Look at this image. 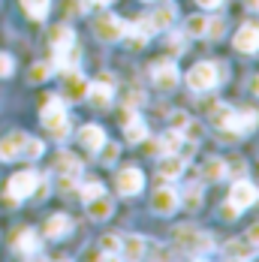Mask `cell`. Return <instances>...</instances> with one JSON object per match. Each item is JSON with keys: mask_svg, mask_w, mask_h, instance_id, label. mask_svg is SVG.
Returning a JSON list of instances; mask_svg holds the SVG:
<instances>
[{"mask_svg": "<svg viewBox=\"0 0 259 262\" xmlns=\"http://www.w3.org/2000/svg\"><path fill=\"white\" fill-rule=\"evenodd\" d=\"M42 127L49 136H54L57 142H63L70 136V118H67V105H63V97L57 94H46L42 97Z\"/></svg>", "mask_w": 259, "mask_h": 262, "instance_id": "cell-1", "label": "cell"}, {"mask_svg": "<svg viewBox=\"0 0 259 262\" xmlns=\"http://www.w3.org/2000/svg\"><path fill=\"white\" fill-rule=\"evenodd\" d=\"M211 118H214V124H217L220 130L235 133V136L253 133V130H256V124H259V115H256V112H247V108L235 112V108H229V105H217V108L211 112Z\"/></svg>", "mask_w": 259, "mask_h": 262, "instance_id": "cell-2", "label": "cell"}, {"mask_svg": "<svg viewBox=\"0 0 259 262\" xmlns=\"http://www.w3.org/2000/svg\"><path fill=\"white\" fill-rule=\"evenodd\" d=\"M223 67L220 63H214V60H202V63H196L190 73H187V88L190 91H196V94H205V91H214L220 79H223Z\"/></svg>", "mask_w": 259, "mask_h": 262, "instance_id": "cell-3", "label": "cell"}, {"mask_svg": "<svg viewBox=\"0 0 259 262\" xmlns=\"http://www.w3.org/2000/svg\"><path fill=\"white\" fill-rule=\"evenodd\" d=\"M39 178H42V175H36V172H18V175H12L9 184H6V190H3V202H6V208H18L21 199L33 196V190H36Z\"/></svg>", "mask_w": 259, "mask_h": 262, "instance_id": "cell-4", "label": "cell"}, {"mask_svg": "<svg viewBox=\"0 0 259 262\" xmlns=\"http://www.w3.org/2000/svg\"><path fill=\"white\" fill-rule=\"evenodd\" d=\"M172 235H175V244H178L181 250H187L190 256H208V253L214 250V241H211V235L199 232L196 226H178Z\"/></svg>", "mask_w": 259, "mask_h": 262, "instance_id": "cell-5", "label": "cell"}, {"mask_svg": "<svg viewBox=\"0 0 259 262\" xmlns=\"http://www.w3.org/2000/svg\"><path fill=\"white\" fill-rule=\"evenodd\" d=\"M151 76H154V88H160V91H175L178 88V79H181L178 63L169 60V57L157 60L154 67H151Z\"/></svg>", "mask_w": 259, "mask_h": 262, "instance_id": "cell-6", "label": "cell"}, {"mask_svg": "<svg viewBox=\"0 0 259 262\" xmlns=\"http://www.w3.org/2000/svg\"><path fill=\"white\" fill-rule=\"evenodd\" d=\"M94 33L105 39V42H118V39H124V33H127V25L118 18V15H112V12H103L97 21H94Z\"/></svg>", "mask_w": 259, "mask_h": 262, "instance_id": "cell-7", "label": "cell"}, {"mask_svg": "<svg viewBox=\"0 0 259 262\" xmlns=\"http://www.w3.org/2000/svg\"><path fill=\"white\" fill-rule=\"evenodd\" d=\"M88 103L97 105V108H105V105L112 103V97H115V79L112 76H103L100 81H94V84H88Z\"/></svg>", "mask_w": 259, "mask_h": 262, "instance_id": "cell-8", "label": "cell"}, {"mask_svg": "<svg viewBox=\"0 0 259 262\" xmlns=\"http://www.w3.org/2000/svg\"><path fill=\"white\" fill-rule=\"evenodd\" d=\"M178 205H181V196H178V190H172V187H160V190H154V196H151L154 214H163V217L175 214Z\"/></svg>", "mask_w": 259, "mask_h": 262, "instance_id": "cell-9", "label": "cell"}, {"mask_svg": "<svg viewBox=\"0 0 259 262\" xmlns=\"http://www.w3.org/2000/svg\"><path fill=\"white\" fill-rule=\"evenodd\" d=\"M142 187H145L142 169L127 166V169L118 172V193H121V196H136V193H142Z\"/></svg>", "mask_w": 259, "mask_h": 262, "instance_id": "cell-10", "label": "cell"}, {"mask_svg": "<svg viewBox=\"0 0 259 262\" xmlns=\"http://www.w3.org/2000/svg\"><path fill=\"white\" fill-rule=\"evenodd\" d=\"M235 49L244 52V54L259 52V21H247V25L238 27V33H235Z\"/></svg>", "mask_w": 259, "mask_h": 262, "instance_id": "cell-11", "label": "cell"}, {"mask_svg": "<svg viewBox=\"0 0 259 262\" xmlns=\"http://www.w3.org/2000/svg\"><path fill=\"white\" fill-rule=\"evenodd\" d=\"M256 199H259L256 184L244 181V178H238V181L232 184V190H229V202H232V205H238L241 211H244V208H250V205H253Z\"/></svg>", "mask_w": 259, "mask_h": 262, "instance_id": "cell-12", "label": "cell"}, {"mask_svg": "<svg viewBox=\"0 0 259 262\" xmlns=\"http://www.w3.org/2000/svg\"><path fill=\"white\" fill-rule=\"evenodd\" d=\"M12 247H15L18 256H27L30 259V256H39V247L42 244H39V235L33 229H18L15 238H12Z\"/></svg>", "mask_w": 259, "mask_h": 262, "instance_id": "cell-13", "label": "cell"}, {"mask_svg": "<svg viewBox=\"0 0 259 262\" xmlns=\"http://www.w3.org/2000/svg\"><path fill=\"white\" fill-rule=\"evenodd\" d=\"M25 133L21 130H15V133H9V136H3L0 139V160L3 163H9V160H18L21 157V148H25Z\"/></svg>", "mask_w": 259, "mask_h": 262, "instance_id": "cell-14", "label": "cell"}, {"mask_svg": "<svg viewBox=\"0 0 259 262\" xmlns=\"http://www.w3.org/2000/svg\"><path fill=\"white\" fill-rule=\"evenodd\" d=\"M78 60H81V49H78L76 42L73 46H63V49H54V57H52V67H57L60 73H67V70H76Z\"/></svg>", "mask_w": 259, "mask_h": 262, "instance_id": "cell-15", "label": "cell"}, {"mask_svg": "<svg viewBox=\"0 0 259 262\" xmlns=\"http://www.w3.org/2000/svg\"><path fill=\"white\" fill-rule=\"evenodd\" d=\"M78 142H81L88 151H103L105 130H103V127H97V124H84V127L78 130Z\"/></svg>", "mask_w": 259, "mask_h": 262, "instance_id": "cell-16", "label": "cell"}, {"mask_svg": "<svg viewBox=\"0 0 259 262\" xmlns=\"http://www.w3.org/2000/svg\"><path fill=\"white\" fill-rule=\"evenodd\" d=\"M157 172H160V178L172 181V178H178L184 172V160L178 157V154H163L160 163H157Z\"/></svg>", "mask_w": 259, "mask_h": 262, "instance_id": "cell-17", "label": "cell"}, {"mask_svg": "<svg viewBox=\"0 0 259 262\" xmlns=\"http://www.w3.org/2000/svg\"><path fill=\"white\" fill-rule=\"evenodd\" d=\"M63 84H67V97H70V100H81V97L88 94V84H91V81L84 79L81 73H76V70H67Z\"/></svg>", "mask_w": 259, "mask_h": 262, "instance_id": "cell-18", "label": "cell"}, {"mask_svg": "<svg viewBox=\"0 0 259 262\" xmlns=\"http://www.w3.org/2000/svg\"><path fill=\"white\" fill-rule=\"evenodd\" d=\"M112 211H115V202H112L105 193L88 202V214H91V220H109V217H112Z\"/></svg>", "mask_w": 259, "mask_h": 262, "instance_id": "cell-19", "label": "cell"}, {"mask_svg": "<svg viewBox=\"0 0 259 262\" xmlns=\"http://www.w3.org/2000/svg\"><path fill=\"white\" fill-rule=\"evenodd\" d=\"M70 229H73V220L67 214H52L49 223H46V235L49 238H63Z\"/></svg>", "mask_w": 259, "mask_h": 262, "instance_id": "cell-20", "label": "cell"}, {"mask_svg": "<svg viewBox=\"0 0 259 262\" xmlns=\"http://www.w3.org/2000/svg\"><path fill=\"white\" fill-rule=\"evenodd\" d=\"M124 136H127L130 145H139V142H145V139H148V127H145V121L133 115L127 124H124Z\"/></svg>", "mask_w": 259, "mask_h": 262, "instance_id": "cell-21", "label": "cell"}, {"mask_svg": "<svg viewBox=\"0 0 259 262\" xmlns=\"http://www.w3.org/2000/svg\"><path fill=\"white\" fill-rule=\"evenodd\" d=\"M54 172H57V175H76V178H78L81 163H78L70 151H60V154H57V160H54Z\"/></svg>", "mask_w": 259, "mask_h": 262, "instance_id": "cell-22", "label": "cell"}, {"mask_svg": "<svg viewBox=\"0 0 259 262\" xmlns=\"http://www.w3.org/2000/svg\"><path fill=\"white\" fill-rule=\"evenodd\" d=\"M49 42H52V49L73 46V42H76V33H73L70 25H57V27H52V33H49Z\"/></svg>", "mask_w": 259, "mask_h": 262, "instance_id": "cell-23", "label": "cell"}, {"mask_svg": "<svg viewBox=\"0 0 259 262\" xmlns=\"http://www.w3.org/2000/svg\"><path fill=\"white\" fill-rule=\"evenodd\" d=\"M145 244H148V241H145L142 235L124 238V241H121V247H124L121 256H127V259H142V256H145Z\"/></svg>", "mask_w": 259, "mask_h": 262, "instance_id": "cell-24", "label": "cell"}, {"mask_svg": "<svg viewBox=\"0 0 259 262\" xmlns=\"http://www.w3.org/2000/svg\"><path fill=\"white\" fill-rule=\"evenodd\" d=\"M223 256L226 259H253V247H247V241L235 238V241H229L223 247Z\"/></svg>", "mask_w": 259, "mask_h": 262, "instance_id": "cell-25", "label": "cell"}, {"mask_svg": "<svg viewBox=\"0 0 259 262\" xmlns=\"http://www.w3.org/2000/svg\"><path fill=\"white\" fill-rule=\"evenodd\" d=\"M202 178H205V181H220V178H226V160H220V157L205 160V166H202Z\"/></svg>", "mask_w": 259, "mask_h": 262, "instance_id": "cell-26", "label": "cell"}, {"mask_svg": "<svg viewBox=\"0 0 259 262\" xmlns=\"http://www.w3.org/2000/svg\"><path fill=\"white\" fill-rule=\"evenodd\" d=\"M21 6H25V12L30 18L42 21V18L49 15V9H52V0H21Z\"/></svg>", "mask_w": 259, "mask_h": 262, "instance_id": "cell-27", "label": "cell"}, {"mask_svg": "<svg viewBox=\"0 0 259 262\" xmlns=\"http://www.w3.org/2000/svg\"><path fill=\"white\" fill-rule=\"evenodd\" d=\"M151 21H154L157 30H169V27L175 25V6H160L151 15Z\"/></svg>", "mask_w": 259, "mask_h": 262, "instance_id": "cell-28", "label": "cell"}, {"mask_svg": "<svg viewBox=\"0 0 259 262\" xmlns=\"http://www.w3.org/2000/svg\"><path fill=\"white\" fill-rule=\"evenodd\" d=\"M181 142H184L181 130H175V127H172V130H169L163 139H160V142H157V145H160V151H163V154H175V151L181 148Z\"/></svg>", "mask_w": 259, "mask_h": 262, "instance_id": "cell-29", "label": "cell"}, {"mask_svg": "<svg viewBox=\"0 0 259 262\" xmlns=\"http://www.w3.org/2000/svg\"><path fill=\"white\" fill-rule=\"evenodd\" d=\"M205 27H208V18L199 12V15H190V18L184 21V33H187V36H205Z\"/></svg>", "mask_w": 259, "mask_h": 262, "instance_id": "cell-30", "label": "cell"}, {"mask_svg": "<svg viewBox=\"0 0 259 262\" xmlns=\"http://www.w3.org/2000/svg\"><path fill=\"white\" fill-rule=\"evenodd\" d=\"M100 247H103V259H118L121 256V238L118 235H103Z\"/></svg>", "mask_w": 259, "mask_h": 262, "instance_id": "cell-31", "label": "cell"}, {"mask_svg": "<svg viewBox=\"0 0 259 262\" xmlns=\"http://www.w3.org/2000/svg\"><path fill=\"white\" fill-rule=\"evenodd\" d=\"M42 151H46V145H42V139H25V148H21V157L25 160H39L42 157Z\"/></svg>", "mask_w": 259, "mask_h": 262, "instance_id": "cell-32", "label": "cell"}, {"mask_svg": "<svg viewBox=\"0 0 259 262\" xmlns=\"http://www.w3.org/2000/svg\"><path fill=\"white\" fill-rule=\"evenodd\" d=\"M130 33H139V36H145V39H151L157 33V27H154V21H151V15H145V18H139L136 25H130L127 27Z\"/></svg>", "mask_w": 259, "mask_h": 262, "instance_id": "cell-33", "label": "cell"}, {"mask_svg": "<svg viewBox=\"0 0 259 262\" xmlns=\"http://www.w3.org/2000/svg\"><path fill=\"white\" fill-rule=\"evenodd\" d=\"M49 73H52V63L36 60V63L27 70V79H30V81H46V79H49Z\"/></svg>", "mask_w": 259, "mask_h": 262, "instance_id": "cell-34", "label": "cell"}, {"mask_svg": "<svg viewBox=\"0 0 259 262\" xmlns=\"http://www.w3.org/2000/svg\"><path fill=\"white\" fill-rule=\"evenodd\" d=\"M105 193V187L100 181H91V184H81L78 187V196L84 199V202H91V199H97V196H103Z\"/></svg>", "mask_w": 259, "mask_h": 262, "instance_id": "cell-35", "label": "cell"}, {"mask_svg": "<svg viewBox=\"0 0 259 262\" xmlns=\"http://www.w3.org/2000/svg\"><path fill=\"white\" fill-rule=\"evenodd\" d=\"M199 205H202V187H199V184H193V187L184 193V208L196 211Z\"/></svg>", "mask_w": 259, "mask_h": 262, "instance_id": "cell-36", "label": "cell"}, {"mask_svg": "<svg viewBox=\"0 0 259 262\" xmlns=\"http://www.w3.org/2000/svg\"><path fill=\"white\" fill-rule=\"evenodd\" d=\"M181 136H187V142H199L202 139V124L199 121H187V127L181 130Z\"/></svg>", "mask_w": 259, "mask_h": 262, "instance_id": "cell-37", "label": "cell"}, {"mask_svg": "<svg viewBox=\"0 0 259 262\" xmlns=\"http://www.w3.org/2000/svg\"><path fill=\"white\" fill-rule=\"evenodd\" d=\"M12 73H15V60L6 52H0V79H9Z\"/></svg>", "mask_w": 259, "mask_h": 262, "instance_id": "cell-38", "label": "cell"}, {"mask_svg": "<svg viewBox=\"0 0 259 262\" xmlns=\"http://www.w3.org/2000/svg\"><path fill=\"white\" fill-rule=\"evenodd\" d=\"M223 30H226V21H223V18H214V21H208V27H205V33L211 39H220Z\"/></svg>", "mask_w": 259, "mask_h": 262, "instance_id": "cell-39", "label": "cell"}, {"mask_svg": "<svg viewBox=\"0 0 259 262\" xmlns=\"http://www.w3.org/2000/svg\"><path fill=\"white\" fill-rule=\"evenodd\" d=\"M103 148H105V154H103V163H105V166H112V163L118 160V154H121V148H118L115 142H105Z\"/></svg>", "mask_w": 259, "mask_h": 262, "instance_id": "cell-40", "label": "cell"}, {"mask_svg": "<svg viewBox=\"0 0 259 262\" xmlns=\"http://www.w3.org/2000/svg\"><path fill=\"white\" fill-rule=\"evenodd\" d=\"M244 160L241 157H232V160H226V175H244Z\"/></svg>", "mask_w": 259, "mask_h": 262, "instance_id": "cell-41", "label": "cell"}, {"mask_svg": "<svg viewBox=\"0 0 259 262\" xmlns=\"http://www.w3.org/2000/svg\"><path fill=\"white\" fill-rule=\"evenodd\" d=\"M220 214H223L226 220H235V217L241 214V208H238V205H232V202H223V205H220Z\"/></svg>", "mask_w": 259, "mask_h": 262, "instance_id": "cell-42", "label": "cell"}, {"mask_svg": "<svg viewBox=\"0 0 259 262\" xmlns=\"http://www.w3.org/2000/svg\"><path fill=\"white\" fill-rule=\"evenodd\" d=\"M250 247H259V223H253L250 229H247V238H244Z\"/></svg>", "mask_w": 259, "mask_h": 262, "instance_id": "cell-43", "label": "cell"}, {"mask_svg": "<svg viewBox=\"0 0 259 262\" xmlns=\"http://www.w3.org/2000/svg\"><path fill=\"white\" fill-rule=\"evenodd\" d=\"M184 46H187V42H184V36H178V33H175V36L169 39V52H178V57H181Z\"/></svg>", "mask_w": 259, "mask_h": 262, "instance_id": "cell-44", "label": "cell"}, {"mask_svg": "<svg viewBox=\"0 0 259 262\" xmlns=\"http://www.w3.org/2000/svg\"><path fill=\"white\" fill-rule=\"evenodd\" d=\"M187 121H190V118H187L184 112H175V115H172V127H175V130H184V127H187Z\"/></svg>", "mask_w": 259, "mask_h": 262, "instance_id": "cell-45", "label": "cell"}, {"mask_svg": "<svg viewBox=\"0 0 259 262\" xmlns=\"http://www.w3.org/2000/svg\"><path fill=\"white\" fill-rule=\"evenodd\" d=\"M196 3H199L202 9H217V6H220L223 0H196Z\"/></svg>", "mask_w": 259, "mask_h": 262, "instance_id": "cell-46", "label": "cell"}, {"mask_svg": "<svg viewBox=\"0 0 259 262\" xmlns=\"http://www.w3.org/2000/svg\"><path fill=\"white\" fill-rule=\"evenodd\" d=\"M250 94H253V97H259V76H253V79H250Z\"/></svg>", "mask_w": 259, "mask_h": 262, "instance_id": "cell-47", "label": "cell"}, {"mask_svg": "<svg viewBox=\"0 0 259 262\" xmlns=\"http://www.w3.org/2000/svg\"><path fill=\"white\" fill-rule=\"evenodd\" d=\"M244 3H247V6H250L253 12H259V0H244Z\"/></svg>", "mask_w": 259, "mask_h": 262, "instance_id": "cell-48", "label": "cell"}, {"mask_svg": "<svg viewBox=\"0 0 259 262\" xmlns=\"http://www.w3.org/2000/svg\"><path fill=\"white\" fill-rule=\"evenodd\" d=\"M109 3H115V0H97V6H109Z\"/></svg>", "mask_w": 259, "mask_h": 262, "instance_id": "cell-49", "label": "cell"}, {"mask_svg": "<svg viewBox=\"0 0 259 262\" xmlns=\"http://www.w3.org/2000/svg\"><path fill=\"white\" fill-rule=\"evenodd\" d=\"M256 193H259V187H256Z\"/></svg>", "mask_w": 259, "mask_h": 262, "instance_id": "cell-50", "label": "cell"}]
</instances>
